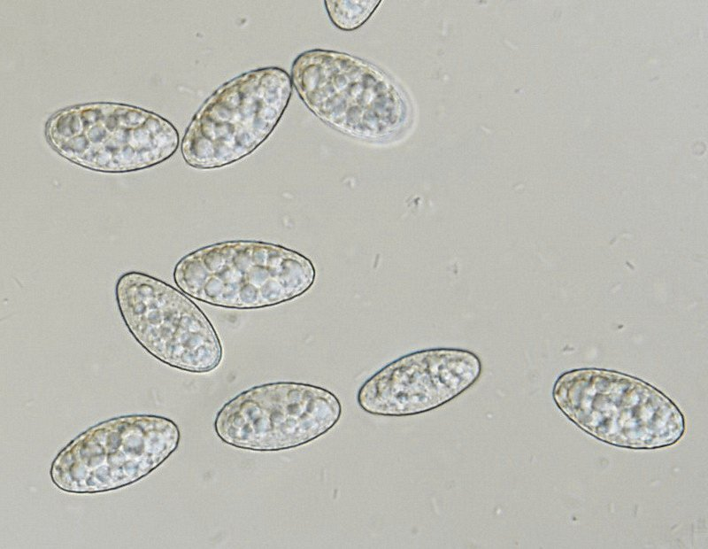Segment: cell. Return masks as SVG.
Listing matches in <instances>:
<instances>
[{
    "instance_id": "277c9868",
    "label": "cell",
    "mask_w": 708,
    "mask_h": 549,
    "mask_svg": "<svg viewBox=\"0 0 708 549\" xmlns=\"http://www.w3.org/2000/svg\"><path fill=\"white\" fill-rule=\"evenodd\" d=\"M180 429L155 414H126L77 435L53 459L52 483L73 494H96L131 485L149 476L178 448Z\"/></svg>"
},
{
    "instance_id": "30bf717a",
    "label": "cell",
    "mask_w": 708,
    "mask_h": 549,
    "mask_svg": "<svg viewBox=\"0 0 708 549\" xmlns=\"http://www.w3.org/2000/svg\"><path fill=\"white\" fill-rule=\"evenodd\" d=\"M381 1L325 0L324 4L332 24L342 31L360 27L372 16Z\"/></svg>"
},
{
    "instance_id": "9c48e42d",
    "label": "cell",
    "mask_w": 708,
    "mask_h": 549,
    "mask_svg": "<svg viewBox=\"0 0 708 549\" xmlns=\"http://www.w3.org/2000/svg\"><path fill=\"white\" fill-rule=\"evenodd\" d=\"M473 352L435 348L390 362L360 386L357 402L373 415L412 416L436 409L473 386L481 375Z\"/></svg>"
},
{
    "instance_id": "52a82bcc",
    "label": "cell",
    "mask_w": 708,
    "mask_h": 549,
    "mask_svg": "<svg viewBox=\"0 0 708 549\" xmlns=\"http://www.w3.org/2000/svg\"><path fill=\"white\" fill-rule=\"evenodd\" d=\"M114 292L128 332L156 360L194 374L219 366L223 349L213 325L181 290L149 274L128 271L118 278Z\"/></svg>"
},
{
    "instance_id": "3957f363",
    "label": "cell",
    "mask_w": 708,
    "mask_h": 549,
    "mask_svg": "<svg viewBox=\"0 0 708 549\" xmlns=\"http://www.w3.org/2000/svg\"><path fill=\"white\" fill-rule=\"evenodd\" d=\"M290 78L304 105L343 134L379 139L398 131L406 120L402 91L381 69L355 56L305 50L294 59Z\"/></svg>"
},
{
    "instance_id": "5b68a950",
    "label": "cell",
    "mask_w": 708,
    "mask_h": 549,
    "mask_svg": "<svg viewBox=\"0 0 708 549\" xmlns=\"http://www.w3.org/2000/svg\"><path fill=\"white\" fill-rule=\"evenodd\" d=\"M290 75L278 66L245 72L220 85L193 116L181 151L197 169L231 165L258 149L278 125L292 96Z\"/></svg>"
},
{
    "instance_id": "8992f818",
    "label": "cell",
    "mask_w": 708,
    "mask_h": 549,
    "mask_svg": "<svg viewBox=\"0 0 708 549\" xmlns=\"http://www.w3.org/2000/svg\"><path fill=\"white\" fill-rule=\"evenodd\" d=\"M49 144L62 157L104 173L137 171L177 151L180 136L162 116L118 103H88L62 109L45 126Z\"/></svg>"
},
{
    "instance_id": "6da1fadb",
    "label": "cell",
    "mask_w": 708,
    "mask_h": 549,
    "mask_svg": "<svg viewBox=\"0 0 708 549\" xmlns=\"http://www.w3.org/2000/svg\"><path fill=\"white\" fill-rule=\"evenodd\" d=\"M558 408L577 427L613 446L653 450L671 446L685 433L678 406L653 385L601 368L563 373L552 388Z\"/></svg>"
},
{
    "instance_id": "7a4b0ae2",
    "label": "cell",
    "mask_w": 708,
    "mask_h": 549,
    "mask_svg": "<svg viewBox=\"0 0 708 549\" xmlns=\"http://www.w3.org/2000/svg\"><path fill=\"white\" fill-rule=\"evenodd\" d=\"M316 270L304 254L268 242L229 240L198 248L175 264L173 278L186 295L206 304L250 310L296 298Z\"/></svg>"
},
{
    "instance_id": "ba28073f",
    "label": "cell",
    "mask_w": 708,
    "mask_h": 549,
    "mask_svg": "<svg viewBox=\"0 0 708 549\" xmlns=\"http://www.w3.org/2000/svg\"><path fill=\"white\" fill-rule=\"evenodd\" d=\"M342 412L339 398L326 388L279 381L253 386L226 402L216 414L213 429L233 447L278 452L325 435Z\"/></svg>"
}]
</instances>
